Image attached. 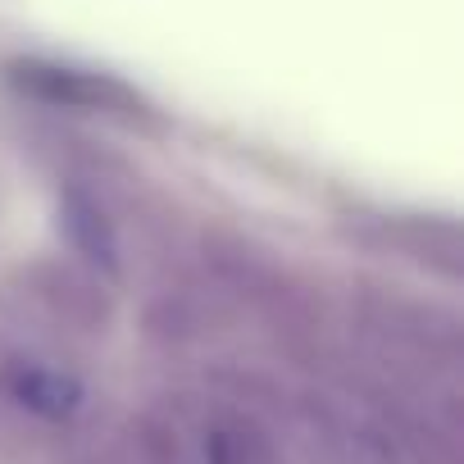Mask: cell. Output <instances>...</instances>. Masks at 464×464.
<instances>
[{"instance_id":"1","label":"cell","mask_w":464,"mask_h":464,"mask_svg":"<svg viewBox=\"0 0 464 464\" xmlns=\"http://www.w3.org/2000/svg\"><path fill=\"white\" fill-rule=\"evenodd\" d=\"M0 382H5V392L24 410H33V414H42L51 423L73 419L82 410V401H87L82 382L64 364H55L46 355H33V351H14V355L0 360Z\"/></svg>"}]
</instances>
